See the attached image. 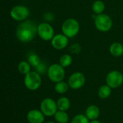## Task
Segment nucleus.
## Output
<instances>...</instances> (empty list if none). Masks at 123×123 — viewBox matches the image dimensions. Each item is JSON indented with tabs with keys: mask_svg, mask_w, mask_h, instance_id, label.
Instances as JSON below:
<instances>
[{
	"mask_svg": "<svg viewBox=\"0 0 123 123\" xmlns=\"http://www.w3.org/2000/svg\"><path fill=\"white\" fill-rule=\"evenodd\" d=\"M17 69L19 71V72L22 74L26 75L29 72H30L31 71V66L30 64L28 63V61H20L17 66Z\"/></svg>",
	"mask_w": 123,
	"mask_h": 123,
	"instance_id": "obj_19",
	"label": "nucleus"
},
{
	"mask_svg": "<svg viewBox=\"0 0 123 123\" xmlns=\"http://www.w3.org/2000/svg\"><path fill=\"white\" fill-rule=\"evenodd\" d=\"M45 117L40 110H31L27 114V120L29 123H43Z\"/></svg>",
	"mask_w": 123,
	"mask_h": 123,
	"instance_id": "obj_12",
	"label": "nucleus"
},
{
	"mask_svg": "<svg viewBox=\"0 0 123 123\" xmlns=\"http://www.w3.org/2000/svg\"><path fill=\"white\" fill-rule=\"evenodd\" d=\"M45 123H55L54 122H53V121H48V122H46Z\"/></svg>",
	"mask_w": 123,
	"mask_h": 123,
	"instance_id": "obj_26",
	"label": "nucleus"
},
{
	"mask_svg": "<svg viewBox=\"0 0 123 123\" xmlns=\"http://www.w3.org/2000/svg\"><path fill=\"white\" fill-rule=\"evenodd\" d=\"M90 120L87 118L85 115L79 114L73 117L71 123H89Z\"/></svg>",
	"mask_w": 123,
	"mask_h": 123,
	"instance_id": "obj_23",
	"label": "nucleus"
},
{
	"mask_svg": "<svg viewBox=\"0 0 123 123\" xmlns=\"http://www.w3.org/2000/svg\"><path fill=\"white\" fill-rule=\"evenodd\" d=\"M27 61L30 64L31 66L35 67V68H36L37 66H39L41 63L40 58L37 54H35V53H32L28 56Z\"/></svg>",
	"mask_w": 123,
	"mask_h": 123,
	"instance_id": "obj_21",
	"label": "nucleus"
},
{
	"mask_svg": "<svg viewBox=\"0 0 123 123\" xmlns=\"http://www.w3.org/2000/svg\"><path fill=\"white\" fill-rule=\"evenodd\" d=\"M57 107L58 110L67 111L71 107L70 99L66 97H61L57 100Z\"/></svg>",
	"mask_w": 123,
	"mask_h": 123,
	"instance_id": "obj_14",
	"label": "nucleus"
},
{
	"mask_svg": "<svg viewBox=\"0 0 123 123\" xmlns=\"http://www.w3.org/2000/svg\"><path fill=\"white\" fill-rule=\"evenodd\" d=\"M68 38L63 34H57L51 40V45L56 50H62L67 46L68 43Z\"/></svg>",
	"mask_w": 123,
	"mask_h": 123,
	"instance_id": "obj_11",
	"label": "nucleus"
},
{
	"mask_svg": "<svg viewBox=\"0 0 123 123\" xmlns=\"http://www.w3.org/2000/svg\"><path fill=\"white\" fill-rule=\"evenodd\" d=\"M49 79L53 83H58L63 81L65 78V70L60 64L54 63L50 66L47 71Z\"/></svg>",
	"mask_w": 123,
	"mask_h": 123,
	"instance_id": "obj_4",
	"label": "nucleus"
},
{
	"mask_svg": "<svg viewBox=\"0 0 123 123\" xmlns=\"http://www.w3.org/2000/svg\"><path fill=\"white\" fill-rule=\"evenodd\" d=\"M69 88H70V86H69L68 84L63 81L55 83V86H54V89H55V92L58 94H65L66 92H67Z\"/></svg>",
	"mask_w": 123,
	"mask_h": 123,
	"instance_id": "obj_18",
	"label": "nucleus"
},
{
	"mask_svg": "<svg viewBox=\"0 0 123 123\" xmlns=\"http://www.w3.org/2000/svg\"><path fill=\"white\" fill-rule=\"evenodd\" d=\"M54 119L58 123H68L69 116L66 111L58 110L54 115Z\"/></svg>",
	"mask_w": 123,
	"mask_h": 123,
	"instance_id": "obj_16",
	"label": "nucleus"
},
{
	"mask_svg": "<svg viewBox=\"0 0 123 123\" xmlns=\"http://www.w3.org/2000/svg\"><path fill=\"white\" fill-rule=\"evenodd\" d=\"M40 108L41 112L46 117L54 116L56 112L58 110L57 107V102L51 98H45L40 102Z\"/></svg>",
	"mask_w": 123,
	"mask_h": 123,
	"instance_id": "obj_6",
	"label": "nucleus"
},
{
	"mask_svg": "<svg viewBox=\"0 0 123 123\" xmlns=\"http://www.w3.org/2000/svg\"><path fill=\"white\" fill-rule=\"evenodd\" d=\"M61 29L63 35L69 38H71L75 37L79 33L80 25L77 20L73 18H70L64 21Z\"/></svg>",
	"mask_w": 123,
	"mask_h": 123,
	"instance_id": "obj_3",
	"label": "nucleus"
},
{
	"mask_svg": "<svg viewBox=\"0 0 123 123\" xmlns=\"http://www.w3.org/2000/svg\"><path fill=\"white\" fill-rule=\"evenodd\" d=\"M102 123L100 121H99L98 120H92V121H90V123Z\"/></svg>",
	"mask_w": 123,
	"mask_h": 123,
	"instance_id": "obj_25",
	"label": "nucleus"
},
{
	"mask_svg": "<svg viewBox=\"0 0 123 123\" xmlns=\"http://www.w3.org/2000/svg\"><path fill=\"white\" fill-rule=\"evenodd\" d=\"M99 115H100V110L95 105H92L89 106L85 112V115L90 121L97 120L98 117H99Z\"/></svg>",
	"mask_w": 123,
	"mask_h": 123,
	"instance_id": "obj_13",
	"label": "nucleus"
},
{
	"mask_svg": "<svg viewBox=\"0 0 123 123\" xmlns=\"http://www.w3.org/2000/svg\"><path fill=\"white\" fill-rule=\"evenodd\" d=\"M37 34V26L30 20H26L20 23L16 30L18 40L23 43L30 42Z\"/></svg>",
	"mask_w": 123,
	"mask_h": 123,
	"instance_id": "obj_1",
	"label": "nucleus"
},
{
	"mask_svg": "<svg viewBox=\"0 0 123 123\" xmlns=\"http://www.w3.org/2000/svg\"><path fill=\"white\" fill-rule=\"evenodd\" d=\"M30 15V11L28 8L23 5H17L12 7L10 11V16L16 21H24Z\"/></svg>",
	"mask_w": 123,
	"mask_h": 123,
	"instance_id": "obj_8",
	"label": "nucleus"
},
{
	"mask_svg": "<svg viewBox=\"0 0 123 123\" xmlns=\"http://www.w3.org/2000/svg\"><path fill=\"white\" fill-rule=\"evenodd\" d=\"M86 82L84 75L81 72H75L72 74L68 80V84L71 89L77 90L84 86Z\"/></svg>",
	"mask_w": 123,
	"mask_h": 123,
	"instance_id": "obj_10",
	"label": "nucleus"
},
{
	"mask_svg": "<svg viewBox=\"0 0 123 123\" xmlns=\"http://www.w3.org/2000/svg\"><path fill=\"white\" fill-rule=\"evenodd\" d=\"M112 94V88L107 84L102 86L98 90V96L101 99H107Z\"/></svg>",
	"mask_w": 123,
	"mask_h": 123,
	"instance_id": "obj_17",
	"label": "nucleus"
},
{
	"mask_svg": "<svg viewBox=\"0 0 123 123\" xmlns=\"http://www.w3.org/2000/svg\"><path fill=\"white\" fill-rule=\"evenodd\" d=\"M42 84V79L40 74L37 71H30L25 75L24 84L25 87L30 91L37 90Z\"/></svg>",
	"mask_w": 123,
	"mask_h": 123,
	"instance_id": "obj_2",
	"label": "nucleus"
},
{
	"mask_svg": "<svg viewBox=\"0 0 123 123\" xmlns=\"http://www.w3.org/2000/svg\"><path fill=\"white\" fill-rule=\"evenodd\" d=\"M106 83L112 89L120 87L123 83V74L119 71H110L107 75Z\"/></svg>",
	"mask_w": 123,
	"mask_h": 123,
	"instance_id": "obj_7",
	"label": "nucleus"
},
{
	"mask_svg": "<svg viewBox=\"0 0 123 123\" xmlns=\"http://www.w3.org/2000/svg\"><path fill=\"white\" fill-rule=\"evenodd\" d=\"M37 35L43 40H51L54 37V30L50 24L43 22L37 25Z\"/></svg>",
	"mask_w": 123,
	"mask_h": 123,
	"instance_id": "obj_9",
	"label": "nucleus"
},
{
	"mask_svg": "<svg viewBox=\"0 0 123 123\" xmlns=\"http://www.w3.org/2000/svg\"><path fill=\"white\" fill-rule=\"evenodd\" d=\"M105 8V3L101 0H97L94 2L92 5V10L96 14H102Z\"/></svg>",
	"mask_w": 123,
	"mask_h": 123,
	"instance_id": "obj_20",
	"label": "nucleus"
},
{
	"mask_svg": "<svg viewBox=\"0 0 123 123\" xmlns=\"http://www.w3.org/2000/svg\"><path fill=\"white\" fill-rule=\"evenodd\" d=\"M72 61H73V59L70 55L64 54L61 57L60 61H59V64L63 68H66L72 63Z\"/></svg>",
	"mask_w": 123,
	"mask_h": 123,
	"instance_id": "obj_22",
	"label": "nucleus"
},
{
	"mask_svg": "<svg viewBox=\"0 0 123 123\" xmlns=\"http://www.w3.org/2000/svg\"><path fill=\"white\" fill-rule=\"evenodd\" d=\"M96 28L101 32H108L112 27V20L111 17L106 14H97L94 19Z\"/></svg>",
	"mask_w": 123,
	"mask_h": 123,
	"instance_id": "obj_5",
	"label": "nucleus"
},
{
	"mask_svg": "<svg viewBox=\"0 0 123 123\" xmlns=\"http://www.w3.org/2000/svg\"><path fill=\"white\" fill-rule=\"evenodd\" d=\"M46 71H48V69L46 68V66L43 63H40V64L36 67V71L40 74H44Z\"/></svg>",
	"mask_w": 123,
	"mask_h": 123,
	"instance_id": "obj_24",
	"label": "nucleus"
},
{
	"mask_svg": "<svg viewBox=\"0 0 123 123\" xmlns=\"http://www.w3.org/2000/svg\"><path fill=\"white\" fill-rule=\"evenodd\" d=\"M110 53L115 57H120L123 54V45L120 43H114L110 47Z\"/></svg>",
	"mask_w": 123,
	"mask_h": 123,
	"instance_id": "obj_15",
	"label": "nucleus"
}]
</instances>
